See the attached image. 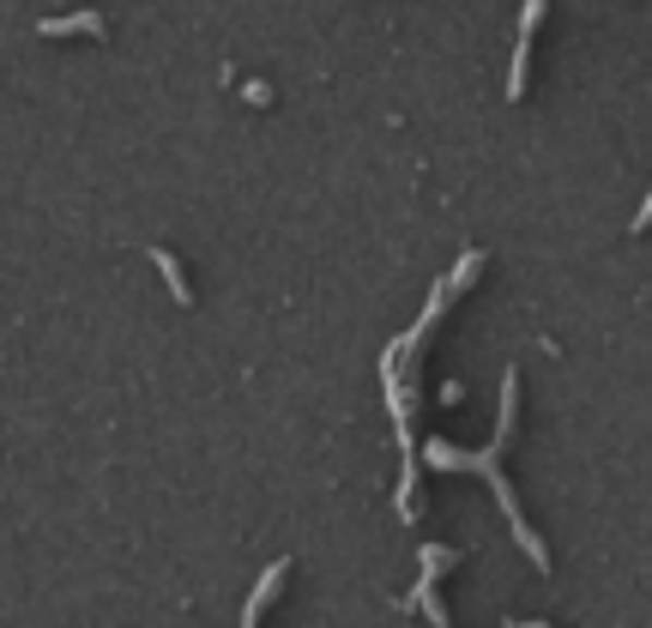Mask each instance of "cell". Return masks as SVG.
<instances>
[{"label": "cell", "mask_w": 652, "mask_h": 628, "mask_svg": "<svg viewBox=\"0 0 652 628\" xmlns=\"http://www.w3.org/2000/svg\"><path fill=\"white\" fill-rule=\"evenodd\" d=\"M514 406H520V375L508 369V381H502V423H496V442L483 447V454H454L447 442H430V466H447V471H483V478H490V490L502 496V508H508V520H514V538H520V550L532 556L538 568H550L544 544H538V532L526 526L520 502H514L508 478H502V447H508V435H514Z\"/></svg>", "instance_id": "6da1fadb"}, {"label": "cell", "mask_w": 652, "mask_h": 628, "mask_svg": "<svg viewBox=\"0 0 652 628\" xmlns=\"http://www.w3.org/2000/svg\"><path fill=\"white\" fill-rule=\"evenodd\" d=\"M285 575H290V556H285V563H273V568H266V575H261V587L249 592V604H242V628H261V611L273 604V592L285 587Z\"/></svg>", "instance_id": "7a4b0ae2"}, {"label": "cell", "mask_w": 652, "mask_h": 628, "mask_svg": "<svg viewBox=\"0 0 652 628\" xmlns=\"http://www.w3.org/2000/svg\"><path fill=\"white\" fill-rule=\"evenodd\" d=\"M538 19H544V7H526V25H520V55H514V78H508V92L526 97V55H532V31Z\"/></svg>", "instance_id": "3957f363"}, {"label": "cell", "mask_w": 652, "mask_h": 628, "mask_svg": "<svg viewBox=\"0 0 652 628\" xmlns=\"http://www.w3.org/2000/svg\"><path fill=\"white\" fill-rule=\"evenodd\" d=\"M152 261H157V273L170 278V297H176V302H182V309H188V302H194V297H188V278H182V266H176V254H170V249H152Z\"/></svg>", "instance_id": "277c9868"}, {"label": "cell", "mask_w": 652, "mask_h": 628, "mask_svg": "<svg viewBox=\"0 0 652 628\" xmlns=\"http://www.w3.org/2000/svg\"><path fill=\"white\" fill-rule=\"evenodd\" d=\"M67 31H104L97 13H73V19H43V37H67Z\"/></svg>", "instance_id": "5b68a950"}]
</instances>
